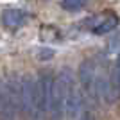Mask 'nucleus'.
Here are the masks:
<instances>
[{
  "instance_id": "1",
  "label": "nucleus",
  "mask_w": 120,
  "mask_h": 120,
  "mask_svg": "<svg viewBox=\"0 0 120 120\" xmlns=\"http://www.w3.org/2000/svg\"><path fill=\"white\" fill-rule=\"evenodd\" d=\"M74 84V74L68 68H63L57 72V75L54 77V84H52L49 120H63L66 116V102H68Z\"/></svg>"
},
{
  "instance_id": "2",
  "label": "nucleus",
  "mask_w": 120,
  "mask_h": 120,
  "mask_svg": "<svg viewBox=\"0 0 120 120\" xmlns=\"http://www.w3.org/2000/svg\"><path fill=\"white\" fill-rule=\"evenodd\" d=\"M22 115V79L5 77L0 86V120H18Z\"/></svg>"
},
{
  "instance_id": "3",
  "label": "nucleus",
  "mask_w": 120,
  "mask_h": 120,
  "mask_svg": "<svg viewBox=\"0 0 120 120\" xmlns=\"http://www.w3.org/2000/svg\"><path fill=\"white\" fill-rule=\"evenodd\" d=\"M52 84L54 77L50 74H41L36 77V90H34V106L30 120H47L50 113V97H52Z\"/></svg>"
},
{
  "instance_id": "4",
  "label": "nucleus",
  "mask_w": 120,
  "mask_h": 120,
  "mask_svg": "<svg viewBox=\"0 0 120 120\" xmlns=\"http://www.w3.org/2000/svg\"><path fill=\"white\" fill-rule=\"evenodd\" d=\"M79 82L81 90L90 99H99V72L93 61H82L79 66Z\"/></svg>"
},
{
  "instance_id": "5",
  "label": "nucleus",
  "mask_w": 120,
  "mask_h": 120,
  "mask_svg": "<svg viewBox=\"0 0 120 120\" xmlns=\"http://www.w3.org/2000/svg\"><path fill=\"white\" fill-rule=\"evenodd\" d=\"M34 90H36V79L23 77L22 79V115L29 116L32 115V106H34Z\"/></svg>"
},
{
  "instance_id": "6",
  "label": "nucleus",
  "mask_w": 120,
  "mask_h": 120,
  "mask_svg": "<svg viewBox=\"0 0 120 120\" xmlns=\"http://www.w3.org/2000/svg\"><path fill=\"white\" fill-rule=\"evenodd\" d=\"M84 113V102H82V93H81L79 86L74 84L70 91V97H68V102H66V116L70 120H79Z\"/></svg>"
},
{
  "instance_id": "7",
  "label": "nucleus",
  "mask_w": 120,
  "mask_h": 120,
  "mask_svg": "<svg viewBox=\"0 0 120 120\" xmlns=\"http://www.w3.org/2000/svg\"><path fill=\"white\" fill-rule=\"evenodd\" d=\"M27 22V15H25L22 9H13V7H7V9L2 11V23H4L5 29H20L22 25Z\"/></svg>"
},
{
  "instance_id": "8",
  "label": "nucleus",
  "mask_w": 120,
  "mask_h": 120,
  "mask_svg": "<svg viewBox=\"0 0 120 120\" xmlns=\"http://www.w3.org/2000/svg\"><path fill=\"white\" fill-rule=\"evenodd\" d=\"M116 25H118V16H116V15H111V16H108V18H104V20H100V23L95 25V27L91 29V32L97 34V36L108 34V32H111V30H115Z\"/></svg>"
},
{
  "instance_id": "9",
  "label": "nucleus",
  "mask_w": 120,
  "mask_h": 120,
  "mask_svg": "<svg viewBox=\"0 0 120 120\" xmlns=\"http://www.w3.org/2000/svg\"><path fill=\"white\" fill-rule=\"evenodd\" d=\"M84 0H63L61 2V5H63V9L66 11H81L82 7H84Z\"/></svg>"
},
{
  "instance_id": "10",
  "label": "nucleus",
  "mask_w": 120,
  "mask_h": 120,
  "mask_svg": "<svg viewBox=\"0 0 120 120\" xmlns=\"http://www.w3.org/2000/svg\"><path fill=\"white\" fill-rule=\"evenodd\" d=\"M113 86H115V90L120 93V56L118 59L115 63V70H113Z\"/></svg>"
},
{
  "instance_id": "11",
  "label": "nucleus",
  "mask_w": 120,
  "mask_h": 120,
  "mask_svg": "<svg viewBox=\"0 0 120 120\" xmlns=\"http://www.w3.org/2000/svg\"><path fill=\"white\" fill-rule=\"evenodd\" d=\"M79 120H95V116L91 115L90 111H84V113H82V116H81Z\"/></svg>"
}]
</instances>
